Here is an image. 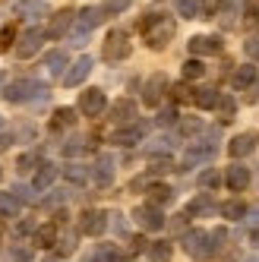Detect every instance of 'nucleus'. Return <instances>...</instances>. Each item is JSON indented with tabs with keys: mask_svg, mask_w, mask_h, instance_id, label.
Returning a JSON list of instances; mask_svg holds the SVG:
<instances>
[{
	"mask_svg": "<svg viewBox=\"0 0 259 262\" xmlns=\"http://www.w3.org/2000/svg\"><path fill=\"white\" fill-rule=\"evenodd\" d=\"M57 171H60L57 164H51V161H41L38 167H35V177H32V190H35V193H45L48 186L54 183V177H57Z\"/></svg>",
	"mask_w": 259,
	"mask_h": 262,
	"instance_id": "6ab92c4d",
	"label": "nucleus"
},
{
	"mask_svg": "<svg viewBox=\"0 0 259 262\" xmlns=\"http://www.w3.org/2000/svg\"><path fill=\"white\" fill-rule=\"evenodd\" d=\"M212 155H215V142H209V139H199V142L187 145V152H183V167L199 164V161H209Z\"/></svg>",
	"mask_w": 259,
	"mask_h": 262,
	"instance_id": "dca6fc26",
	"label": "nucleus"
},
{
	"mask_svg": "<svg viewBox=\"0 0 259 262\" xmlns=\"http://www.w3.org/2000/svg\"><path fill=\"white\" fill-rule=\"evenodd\" d=\"M104 7H85V10H79L76 13V32H73V45H85V38H89V32L92 29H98L101 23H104Z\"/></svg>",
	"mask_w": 259,
	"mask_h": 262,
	"instance_id": "20e7f679",
	"label": "nucleus"
},
{
	"mask_svg": "<svg viewBox=\"0 0 259 262\" xmlns=\"http://www.w3.org/2000/svg\"><path fill=\"white\" fill-rule=\"evenodd\" d=\"M183 253H187L190 259H196V262H206V259H212L218 250H215V240H212L209 231L193 228V231L183 234Z\"/></svg>",
	"mask_w": 259,
	"mask_h": 262,
	"instance_id": "f03ea898",
	"label": "nucleus"
},
{
	"mask_svg": "<svg viewBox=\"0 0 259 262\" xmlns=\"http://www.w3.org/2000/svg\"><path fill=\"white\" fill-rule=\"evenodd\" d=\"M221 218H231V221H240V218H247V205L240 202V199H231V202H221Z\"/></svg>",
	"mask_w": 259,
	"mask_h": 262,
	"instance_id": "2f4dec72",
	"label": "nucleus"
},
{
	"mask_svg": "<svg viewBox=\"0 0 259 262\" xmlns=\"http://www.w3.org/2000/svg\"><path fill=\"white\" fill-rule=\"evenodd\" d=\"M48 13H51L48 0H19L16 4V16L19 19H45Z\"/></svg>",
	"mask_w": 259,
	"mask_h": 262,
	"instance_id": "a211bd4d",
	"label": "nucleus"
},
{
	"mask_svg": "<svg viewBox=\"0 0 259 262\" xmlns=\"http://www.w3.org/2000/svg\"><path fill=\"white\" fill-rule=\"evenodd\" d=\"M149 171H152V174H164V171H171V158H158V161H152Z\"/></svg>",
	"mask_w": 259,
	"mask_h": 262,
	"instance_id": "de8ad7c7",
	"label": "nucleus"
},
{
	"mask_svg": "<svg viewBox=\"0 0 259 262\" xmlns=\"http://www.w3.org/2000/svg\"><path fill=\"white\" fill-rule=\"evenodd\" d=\"M73 23H76V10H60V13L51 16V23H48L45 35H48V38H63Z\"/></svg>",
	"mask_w": 259,
	"mask_h": 262,
	"instance_id": "4468645a",
	"label": "nucleus"
},
{
	"mask_svg": "<svg viewBox=\"0 0 259 262\" xmlns=\"http://www.w3.org/2000/svg\"><path fill=\"white\" fill-rule=\"evenodd\" d=\"M32 164H41L35 152H26V155H19V161H16V167H19V171H32Z\"/></svg>",
	"mask_w": 259,
	"mask_h": 262,
	"instance_id": "c03bdc74",
	"label": "nucleus"
},
{
	"mask_svg": "<svg viewBox=\"0 0 259 262\" xmlns=\"http://www.w3.org/2000/svg\"><path fill=\"white\" fill-rule=\"evenodd\" d=\"M253 82H256V67H253V63H244V67H237V70L231 73V89H237V92L250 89Z\"/></svg>",
	"mask_w": 259,
	"mask_h": 262,
	"instance_id": "b1692460",
	"label": "nucleus"
},
{
	"mask_svg": "<svg viewBox=\"0 0 259 262\" xmlns=\"http://www.w3.org/2000/svg\"><path fill=\"white\" fill-rule=\"evenodd\" d=\"M35 247H41V250H51V247H57V221H48L41 224V228H35Z\"/></svg>",
	"mask_w": 259,
	"mask_h": 262,
	"instance_id": "4be33fe9",
	"label": "nucleus"
},
{
	"mask_svg": "<svg viewBox=\"0 0 259 262\" xmlns=\"http://www.w3.org/2000/svg\"><path fill=\"white\" fill-rule=\"evenodd\" d=\"M73 250H76V234H67V237L57 240V253H60V256H70Z\"/></svg>",
	"mask_w": 259,
	"mask_h": 262,
	"instance_id": "37998d69",
	"label": "nucleus"
},
{
	"mask_svg": "<svg viewBox=\"0 0 259 262\" xmlns=\"http://www.w3.org/2000/svg\"><path fill=\"white\" fill-rule=\"evenodd\" d=\"M149 259H152V262H171V243H168V240L149 243Z\"/></svg>",
	"mask_w": 259,
	"mask_h": 262,
	"instance_id": "473e14b6",
	"label": "nucleus"
},
{
	"mask_svg": "<svg viewBox=\"0 0 259 262\" xmlns=\"http://www.w3.org/2000/svg\"><path fill=\"white\" fill-rule=\"evenodd\" d=\"M174 32H177V23L171 19V16H164V13H145L142 19H139V35H142V41L149 45L152 51H161V48H168L171 38H174Z\"/></svg>",
	"mask_w": 259,
	"mask_h": 262,
	"instance_id": "f257e3e1",
	"label": "nucleus"
},
{
	"mask_svg": "<svg viewBox=\"0 0 259 262\" xmlns=\"http://www.w3.org/2000/svg\"><path fill=\"white\" fill-rule=\"evenodd\" d=\"M89 262H117V247H111V243H101V247L92 253Z\"/></svg>",
	"mask_w": 259,
	"mask_h": 262,
	"instance_id": "f704fd0d",
	"label": "nucleus"
},
{
	"mask_svg": "<svg viewBox=\"0 0 259 262\" xmlns=\"http://www.w3.org/2000/svg\"><path fill=\"white\" fill-rule=\"evenodd\" d=\"M104 60L107 63H117V60H126L130 54H133V41H130V35L123 29H114V32H107V38H104Z\"/></svg>",
	"mask_w": 259,
	"mask_h": 262,
	"instance_id": "39448f33",
	"label": "nucleus"
},
{
	"mask_svg": "<svg viewBox=\"0 0 259 262\" xmlns=\"http://www.w3.org/2000/svg\"><path fill=\"white\" fill-rule=\"evenodd\" d=\"M45 38H48V35H45L41 29H26V32L19 35V41H16V57H19V60H29V57H35V54L41 51Z\"/></svg>",
	"mask_w": 259,
	"mask_h": 262,
	"instance_id": "0eeeda50",
	"label": "nucleus"
},
{
	"mask_svg": "<svg viewBox=\"0 0 259 262\" xmlns=\"http://www.w3.org/2000/svg\"><path fill=\"white\" fill-rule=\"evenodd\" d=\"M79 231L85 237H101L107 231V212H101V209H85L82 218H79Z\"/></svg>",
	"mask_w": 259,
	"mask_h": 262,
	"instance_id": "1a4fd4ad",
	"label": "nucleus"
},
{
	"mask_svg": "<svg viewBox=\"0 0 259 262\" xmlns=\"http://www.w3.org/2000/svg\"><path fill=\"white\" fill-rule=\"evenodd\" d=\"M45 67H48L51 76H67V70H70L67 51H51V54H45Z\"/></svg>",
	"mask_w": 259,
	"mask_h": 262,
	"instance_id": "393cba45",
	"label": "nucleus"
},
{
	"mask_svg": "<svg viewBox=\"0 0 259 262\" xmlns=\"http://www.w3.org/2000/svg\"><path fill=\"white\" fill-rule=\"evenodd\" d=\"M168 123H177V107H164L158 114V126H168Z\"/></svg>",
	"mask_w": 259,
	"mask_h": 262,
	"instance_id": "a18cd8bd",
	"label": "nucleus"
},
{
	"mask_svg": "<svg viewBox=\"0 0 259 262\" xmlns=\"http://www.w3.org/2000/svg\"><path fill=\"white\" fill-rule=\"evenodd\" d=\"M218 89H212V85H202V89H193V104L199 107V111H215L218 107Z\"/></svg>",
	"mask_w": 259,
	"mask_h": 262,
	"instance_id": "5701e85b",
	"label": "nucleus"
},
{
	"mask_svg": "<svg viewBox=\"0 0 259 262\" xmlns=\"http://www.w3.org/2000/svg\"><path fill=\"white\" fill-rule=\"evenodd\" d=\"M218 183H221V174L215 171V167H209V171L199 174V186H202V190H215Z\"/></svg>",
	"mask_w": 259,
	"mask_h": 262,
	"instance_id": "4c0bfd02",
	"label": "nucleus"
},
{
	"mask_svg": "<svg viewBox=\"0 0 259 262\" xmlns=\"http://www.w3.org/2000/svg\"><path fill=\"white\" fill-rule=\"evenodd\" d=\"M174 98L177 101H193V92L187 85H174Z\"/></svg>",
	"mask_w": 259,
	"mask_h": 262,
	"instance_id": "09e8293b",
	"label": "nucleus"
},
{
	"mask_svg": "<svg viewBox=\"0 0 259 262\" xmlns=\"http://www.w3.org/2000/svg\"><path fill=\"white\" fill-rule=\"evenodd\" d=\"M10 142H13V139H10L7 133H0V152H7V148H10Z\"/></svg>",
	"mask_w": 259,
	"mask_h": 262,
	"instance_id": "603ef678",
	"label": "nucleus"
},
{
	"mask_svg": "<svg viewBox=\"0 0 259 262\" xmlns=\"http://www.w3.org/2000/svg\"><path fill=\"white\" fill-rule=\"evenodd\" d=\"M136 114H139V107H136L133 98H117L114 104H111V123H117V129L136 123Z\"/></svg>",
	"mask_w": 259,
	"mask_h": 262,
	"instance_id": "9d476101",
	"label": "nucleus"
},
{
	"mask_svg": "<svg viewBox=\"0 0 259 262\" xmlns=\"http://www.w3.org/2000/svg\"><path fill=\"white\" fill-rule=\"evenodd\" d=\"M164 89H168V76H164V73H152V76L145 79V85H142V104L158 107Z\"/></svg>",
	"mask_w": 259,
	"mask_h": 262,
	"instance_id": "9b49d317",
	"label": "nucleus"
},
{
	"mask_svg": "<svg viewBox=\"0 0 259 262\" xmlns=\"http://www.w3.org/2000/svg\"><path fill=\"white\" fill-rule=\"evenodd\" d=\"M145 193H149V202L158 205V209L174 202V190H171L168 183H149V190H145Z\"/></svg>",
	"mask_w": 259,
	"mask_h": 262,
	"instance_id": "a878e982",
	"label": "nucleus"
},
{
	"mask_svg": "<svg viewBox=\"0 0 259 262\" xmlns=\"http://www.w3.org/2000/svg\"><path fill=\"white\" fill-rule=\"evenodd\" d=\"M225 41L218 35H193L190 38V54L193 57H209V54H221Z\"/></svg>",
	"mask_w": 259,
	"mask_h": 262,
	"instance_id": "ddd939ff",
	"label": "nucleus"
},
{
	"mask_svg": "<svg viewBox=\"0 0 259 262\" xmlns=\"http://www.w3.org/2000/svg\"><path fill=\"white\" fill-rule=\"evenodd\" d=\"M209 212H215V202H212V196H209V193H199L196 199H190V202H187V215H193V218L209 215Z\"/></svg>",
	"mask_w": 259,
	"mask_h": 262,
	"instance_id": "cd10ccee",
	"label": "nucleus"
},
{
	"mask_svg": "<svg viewBox=\"0 0 259 262\" xmlns=\"http://www.w3.org/2000/svg\"><path fill=\"white\" fill-rule=\"evenodd\" d=\"M250 262H256V259H250Z\"/></svg>",
	"mask_w": 259,
	"mask_h": 262,
	"instance_id": "4d7b16f0",
	"label": "nucleus"
},
{
	"mask_svg": "<svg viewBox=\"0 0 259 262\" xmlns=\"http://www.w3.org/2000/svg\"><path fill=\"white\" fill-rule=\"evenodd\" d=\"M244 7H247V0H231V4H228L225 10H221V16H225V26H228V29L234 26V19H237V13L244 10Z\"/></svg>",
	"mask_w": 259,
	"mask_h": 262,
	"instance_id": "c9c22d12",
	"label": "nucleus"
},
{
	"mask_svg": "<svg viewBox=\"0 0 259 262\" xmlns=\"http://www.w3.org/2000/svg\"><path fill=\"white\" fill-rule=\"evenodd\" d=\"M174 10L183 19H202V0H174Z\"/></svg>",
	"mask_w": 259,
	"mask_h": 262,
	"instance_id": "c756f323",
	"label": "nucleus"
},
{
	"mask_svg": "<svg viewBox=\"0 0 259 262\" xmlns=\"http://www.w3.org/2000/svg\"><path fill=\"white\" fill-rule=\"evenodd\" d=\"M225 183H228V190L244 193L247 186H250V171H247L244 164H231V167H228V174H225Z\"/></svg>",
	"mask_w": 259,
	"mask_h": 262,
	"instance_id": "412c9836",
	"label": "nucleus"
},
{
	"mask_svg": "<svg viewBox=\"0 0 259 262\" xmlns=\"http://www.w3.org/2000/svg\"><path fill=\"white\" fill-rule=\"evenodd\" d=\"M0 177H4V171H0Z\"/></svg>",
	"mask_w": 259,
	"mask_h": 262,
	"instance_id": "6e6d98bb",
	"label": "nucleus"
},
{
	"mask_svg": "<svg viewBox=\"0 0 259 262\" xmlns=\"http://www.w3.org/2000/svg\"><path fill=\"white\" fill-rule=\"evenodd\" d=\"M92 180H95V186L107 190V186L114 183V158H111V155H98L95 167H92Z\"/></svg>",
	"mask_w": 259,
	"mask_h": 262,
	"instance_id": "2eb2a0df",
	"label": "nucleus"
},
{
	"mask_svg": "<svg viewBox=\"0 0 259 262\" xmlns=\"http://www.w3.org/2000/svg\"><path fill=\"white\" fill-rule=\"evenodd\" d=\"M4 82H7V73H4V70H0V95H4V89H7Z\"/></svg>",
	"mask_w": 259,
	"mask_h": 262,
	"instance_id": "864d4df0",
	"label": "nucleus"
},
{
	"mask_svg": "<svg viewBox=\"0 0 259 262\" xmlns=\"http://www.w3.org/2000/svg\"><path fill=\"white\" fill-rule=\"evenodd\" d=\"M187 218H190L187 212H180V215H174V221H171V228H174V231H180L183 224H187Z\"/></svg>",
	"mask_w": 259,
	"mask_h": 262,
	"instance_id": "3c124183",
	"label": "nucleus"
},
{
	"mask_svg": "<svg viewBox=\"0 0 259 262\" xmlns=\"http://www.w3.org/2000/svg\"><path fill=\"white\" fill-rule=\"evenodd\" d=\"M202 73H206V67H202V60H196V57H190L183 63V79H199Z\"/></svg>",
	"mask_w": 259,
	"mask_h": 262,
	"instance_id": "e433bc0d",
	"label": "nucleus"
},
{
	"mask_svg": "<svg viewBox=\"0 0 259 262\" xmlns=\"http://www.w3.org/2000/svg\"><path fill=\"white\" fill-rule=\"evenodd\" d=\"M63 177H67L73 186H85V183L92 180V171H89L85 164H76V161H73V164L63 167Z\"/></svg>",
	"mask_w": 259,
	"mask_h": 262,
	"instance_id": "bb28decb",
	"label": "nucleus"
},
{
	"mask_svg": "<svg viewBox=\"0 0 259 262\" xmlns=\"http://www.w3.org/2000/svg\"><path fill=\"white\" fill-rule=\"evenodd\" d=\"M225 10V0H202V19H212Z\"/></svg>",
	"mask_w": 259,
	"mask_h": 262,
	"instance_id": "ea45409f",
	"label": "nucleus"
},
{
	"mask_svg": "<svg viewBox=\"0 0 259 262\" xmlns=\"http://www.w3.org/2000/svg\"><path fill=\"white\" fill-rule=\"evenodd\" d=\"M19 215V199L13 193H0V218H16Z\"/></svg>",
	"mask_w": 259,
	"mask_h": 262,
	"instance_id": "72a5a7b5",
	"label": "nucleus"
},
{
	"mask_svg": "<svg viewBox=\"0 0 259 262\" xmlns=\"http://www.w3.org/2000/svg\"><path fill=\"white\" fill-rule=\"evenodd\" d=\"M13 38H16V26L10 23V26H4V29H0V51H10Z\"/></svg>",
	"mask_w": 259,
	"mask_h": 262,
	"instance_id": "79ce46f5",
	"label": "nucleus"
},
{
	"mask_svg": "<svg viewBox=\"0 0 259 262\" xmlns=\"http://www.w3.org/2000/svg\"><path fill=\"white\" fill-rule=\"evenodd\" d=\"M133 218H136V224L142 231H161L164 224V212L158 209V205H152V202H145V205H136L133 209Z\"/></svg>",
	"mask_w": 259,
	"mask_h": 262,
	"instance_id": "423d86ee",
	"label": "nucleus"
},
{
	"mask_svg": "<svg viewBox=\"0 0 259 262\" xmlns=\"http://www.w3.org/2000/svg\"><path fill=\"white\" fill-rule=\"evenodd\" d=\"M10 259H13V262H32V250H26V247H13Z\"/></svg>",
	"mask_w": 259,
	"mask_h": 262,
	"instance_id": "49530a36",
	"label": "nucleus"
},
{
	"mask_svg": "<svg viewBox=\"0 0 259 262\" xmlns=\"http://www.w3.org/2000/svg\"><path fill=\"white\" fill-rule=\"evenodd\" d=\"M130 4H133V0H104V13L107 16H120V13H126L130 10Z\"/></svg>",
	"mask_w": 259,
	"mask_h": 262,
	"instance_id": "58836bf2",
	"label": "nucleus"
},
{
	"mask_svg": "<svg viewBox=\"0 0 259 262\" xmlns=\"http://www.w3.org/2000/svg\"><path fill=\"white\" fill-rule=\"evenodd\" d=\"M244 54L250 57V63H259V35H250L244 41Z\"/></svg>",
	"mask_w": 259,
	"mask_h": 262,
	"instance_id": "a19ab883",
	"label": "nucleus"
},
{
	"mask_svg": "<svg viewBox=\"0 0 259 262\" xmlns=\"http://www.w3.org/2000/svg\"><path fill=\"white\" fill-rule=\"evenodd\" d=\"M256 142H259L256 133H240V136H234V139L228 142V155H231V158H244V155H250L253 148H256Z\"/></svg>",
	"mask_w": 259,
	"mask_h": 262,
	"instance_id": "aec40b11",
	"label": "nucleus"
},
{
	"mask_svg": "<svg viewBox=\"0 0 259 262\" xmlns=\"http://www.w3.org/2000/svg\"><path fill=\"white\" fill-rule=\"evenodd\" d=\"M29 193H35V190H29V186H13V196L19 199V202H32V196Z\"/></svg>",
	"mask_w": 259,
	"mask_h": 262,
	"instance_id": "8fccbe9b",
	"label": "nucleus"
},
{
	"mask_svg": "<svg viewBox=\"0 0 259 262\" xmlns=\"http://www.w3.org/2000/svg\"><path fill=\"white\" fill-rule=\"evenodd\" d=\"M104 107H107V98H104V92L101 89H85L82 95H79V111L85 117H101L104 114Z\"/></svg>",
	"mask_w": 259,
	"mask_h": 262,
	"instance_id": "6e6552de",
	"label": "nucleus"
},
{
	"mask_svg": "<svg viewBox=\"0 0 259 262\" xmlns=\"http://www.w3.org/2000/svg\"><path fill=\"white\" fill-rule=\"evenodd\" d=\"M0 129H4V117H0Z\"/></svg>",
	"mask_w": 259,
	"mask_h": 262,
	"instance_id": "5fc2aeb1",
	"label": "nucleus"
},
{
	"mask_svg": "<svg viewBox=\"0 0 259 262\" xmlns=\"http://www.w3.org/2000/svg\"><path fill=\"white\" fill-rule=\"evenodd\" d=\"M73 123H76V111H73V107H57V111H54V117H51V129H54V133L70 129Z\"/></svg>",
	"mask_w": 259,
	"mask_h": 262,
	"instance_id": "c85d7f7f",
	"label": "nucleus"
},
{
	"mask_svg": "<svg viewBox=\"0 0 259 262\" xmlns=\"http://www.w3.org/2000/svg\"><path fill=\"white\" fill-rule=\"evenodd\" d=\"M92 67H95V60H92L89 54H85V57H79V60H73V63H70V70H67V76H63V85H67V89L82 85V82L89 79Z\"/></svg>",
	"mask_w": 259,
	"mask_h": 262,
	"instance_id": "f8f14e48",
	"label": "nucleus"
},
{
	"mask_svg": "<svg viewBox=\"0 0 259 262\" xmlns=\"http://www.w3.org/2000/svg\"><path fill=\"white\" fill-rule=\"evenodd\" d=\"M48 95V89L45 82L38 79H32V76H23V79H13L7 89H4V98L10 104H23V101H32V98H45Z\"/></svg>",
	"mask_w": 259,
	"mask_h": 262,
	"instance_id": "7ed1b4c3",
	"label": "nucleus"
},
{
	"mask_svg": "<svg viewBox=\"0 0 259 262\" xmlns=\"http://www.w3.org/2000/svg\"><path fill=\"white\" fill-rule=\"evenodd\" d=\"M145 139V126L142 123H130V126H120V129H114L111 133V142L114 145H136V142H142Z\"/></svg>",
	"mask_w": 259,
	"mask_h": 262,
	"instance_id": "f3484780",
	"label": "nucleus"
},
{
	"mask_svg": "<svg viewBox=\"0 0 259 262\" xmlns=\"http://www.w3.org/2000/svg\"><path fill=\"white\" fill-rule=\"evenodd\" d=\"M215 111H218L221 123H231V120H234V114H237V98H234V95H221Z\"/></svg>",
	"mask_w": 259,
	"mask_h": 262,
	"instance_id": "7c9ffc66",
	"label": "nucleus"
}]
</instances>
